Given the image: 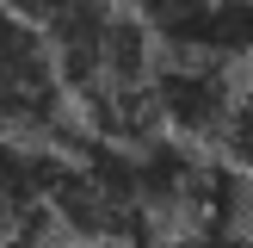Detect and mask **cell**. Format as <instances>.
<instances>
[{
	"label": "cell",
	"mask_w": 253,
	"mask_h": 248,
	"mask_svg": "<svg viewBox=\"0 0 253 248\" xmlns=\"http://www.w3.org/2000/svg\"><path fill=\"white\" fill-rule=\"evenodd\" d=\"M68 74L56 62V44L37 19L0 6V130L49 136L62 130Z\"/></svg>",
	"instance_id": "1"
},
{
	"label": "cell",
	"mask_w": 253,
	"mask_h": 248,
	"mask_svg": "<svg viewBox=\"0 0 253 248\" xmlns=\"http://www.w3.org/2000/svg\"><path fill=\"white\" fill-rule=\"evenodd\" d=\"M148 99H155L161 130L185 136V143H222L241 87H235L229 62H216V56H173V50H161L155 74H148Z\"/></svg>",
	"instance_id": "2"
},
{
	"label": "cell",
	"mask_w": 253,
	"mask_h": 248,
	"mask_svg": "<svg viewBox=\"0 0 253 248\" xmlns=\"http://www.w3.org/2000/svg\"><path fill=\"white\" fill-rule=\"evenodd\" d=\"M142 248H253V242L229 223H173V230L148 236Z\"/></svg>",
	"instance_id": "3"
},
{
	"label": "cell",
	"mask_w": 253,
	"mask_h": 248,
	"mask_svg": "<svg viewBox=\"0 0 253 248\" xmlns=\"http://www.w3.org/2000/svg\"><path fill=\"white\" fill-rule=\"evenodd\" d=\"M0 6H6V12H25V19H37V25H49L62 6H74V0H0Z\"/></svg>",
	"instance_id": "4"
},
{
	"label": "cell",
	"mask_w": 253,
	"mask_h": 248,
	"mask_svg": "<svg viewBox=\"0 0 253 248\" xmlns=\"http://www.w3.org/2000/svg\"><path fill=\"white\" fill-rule=\"evenodd\" d=\"M6 248H49V242H43V230H37V236H12Z\"/></svg>",
	"instance_id": "5"
},
{
	"label": "cell",
	"mask_w": 253,
	"mask_h": 248,
	"mask_svg": "<svg viewBox=\"0 0 253 248\" xmlns=\"http://www.w3.org/2000/svg\"><path fill=\"white\" fill-rule=\"evenodd\" d=\"M0 230H12V217H6V205H0Z\"/></svg>",
	"instance_id": "6"
}]
</instances>
